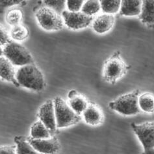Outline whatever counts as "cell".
Here are the masks:
<instances>
[{
    "label": "cell",
    "instance_id": "obj_19",
    "mask_svg": "<svg viewBox=\"0 0 154 154\" xmlns=\"http://www.w3.org/2000/svg\"><path fill=\"white\" fill-rule=\"evenodd\" d=\"M139 106L140 110L146 113H153L154 99L153 94L144 93L139 97Z\"/></svg>",
    "mask_w": 154,
    "mask_h": 154
},
{
    "label": "cell",
    "instance_id": "obj_10",
    "mask_svg": "<svg viewBox=\"0 0 154 154\" xmlns=\"http://www.w3.org/2000/svg\"><path fill=\"white\" fill-rule=\"evenodd\" d=\"M28 142L41 154H56L60 149V144L55 137L45 139H35L31 137L26 138Z\"/></svg>",
    "mask_w": 154,
    "mask_h": 154
},
{
    "label": "cell",
    "instance_id": "obj_23",
    "mask_svg": "<svg viewBox=\"0 0 154 154\" xmlns=\"http://www.w3.org/2000/svg\"><path fill=\"white\" fill-rule=\"evenodd\" d=\"M23 18V12L19 8H13L7 12L6 15L7 22L12 27L20 25Z\"/></svg>",
    "mask_w": 154,
    "mask_h": 154
},
{
    "label": "cell",
    "instance_id": "obj_27",
    "mask_svg": "<svg viewBox=\"0 0 154 154\" xmlns=\"http://www.w3.org/2000/svg\"><path fill=\"white\" fill-rule=\"evenodd\" d=\"M25 3L24 1H18V0H12V1H0V12H2V11L5 9V8L11 7L14 5H19Z\"/></svg>",
    "mask_w": 154,
    "mask_h": 154
},
{
    "label": "cell",
    "instance_id": "obj_25",
    "mask_svg": "<svg viewBox=\"0 0 154 154\" xmlns=\"http://www.w3.org/2000/svg\"><path fill=\"white\" fill-rule=\"evenodd\" d=\"M84 1H76V0H69L66 1V5L68 9V11L72 12H79L83 7Z\"/></svg>",
    "mask_w": 154,
    "mask_h": 154
},
{
    "label": "cell",
    "instance_id": "obj_4",
    "mask_svg": "<svg viewBox=\"0 0 154 154\" xmlns=\"http://www.w3.org/2000/svg\"><path fill=\"white\" fill-rule=\"evenodd\" d=\"M57 128H64L79 123L81 117L71 109L61 97H56L53 100Z\"/></svg>",
    "mask_w": 154,
    "mask_h": 154
},
{
    "label": "cell",
    "instance_id": "obj_6",
    "mask_svg": "<svg viewBox=\"0 0 154 154\" xmlns=\"http://www.w3.org/2000/svg\"><path fill=\"white\" fill-rule=\"evenodd\" d=\"M35 16L40 27L46 31H59L64 27L61 14L46 6L38 8Z\"/></svg>",
    "mask_w": 154,
    "mask_h": 154
},
{
    "label": "cell",
    "instance_id": "obj_2",
    "mask_svg": "<svg viewBox=\"0 0 154 154\" xmlns=\"http://www.w3.org/2000/svg\"><path fill=\"white\" fill-rule=\"evenodd\" d=\"M130 66L121 57L119 51L114 52L107 59L103 68V78L105 82L115 84L126 75Z\"/></svg>",
    "mask_w": 154,
    "mask_h": 154
},
{
    "label": "cell",
    "instance_id": "obj_28",
    "mask_svg": "<svg viewBox=\"0 0 154 154\" xmlns=\"http://www.w3.org/2000/svg\"><path fill=\"white\" fill-rule=\"evenodd\" d=\"M0 154H16V146H0Z\"/></svg>",
    "mask_w": 154,
    "mask_h": 154
},
{
    "label": "cell",
    "instance_id": "obj_11",
    "mask_svg": "<svg viewBox=\"0 0 154 154\" xmlns=\"http://www.w3.org/2000/svg\"><path fill=\"white\" fill-rule=\"evenodd\" d=\"M82 115L85 122L91 126L100 125L104 119V115L101 109L93 102H88L87 108Z\"/></svg>",
    "mask_w": 154,
    "mask_h": 154
},
{
    "label": "cell",
    "instance_id": "obj_24",
    "mask_svg": "<svg viewBox=\"0 0 154 154\" xmlns=\"http://www.w3.org/2000/svg\"><path fill=\"white\" fill-rule=\"evenodd\" d=\"M43 2L46 7L57 12L60 14H61L65 11L66 1H44Z\"/></svg>",
    "mask_w": 154,
    "mask_h": 154
},
{
    "label": "cell",
    "instance_id": "obj_5",
    "mask_svg": "<svg viewBox=\"0 0 154 154\" xmlns=\"http://www.w3.org/2000/svg\"><path fill=\"white\" fill-rule=\"evenodd\" d=\"M3 55L13 66L22 67L34 64V60L28 50L22 44L11 41L4 46Z\"/></svg>",
    "mask_w": 154,
    "mask_h": 154
},
{
    "label": "cell",
    "instance_id": "obj_21",
    "mask_svg": "<svg viewBox=\"0 0 154 154\" xmlns=\"http://www.w3.org/2000/svg\"><path fill=\"white\" fill-rule=\"evenodd\" d=\"M28 36V29L25 25L20 24L12 27L11 31V37L14 40L21 42L27 39Z\"/></svg>",
    "mask_w": 154,
    "mask_h": 154
},
{
    "label": "cell",
    "instance_id": "obj_3",
    "mask_svg": "<svg viewBox=\"0 0 154 154\" xmlns=\"http://www.w3.org/2000/svg\"><path fill=\"white\" fill-rule=\"evenodd\" d=\"M139 95V89L123 95L109 102V108L125 116L135 115L140 112L138 102Z\"/></svg>",
    "mask_w": 154,
    "mask_h": 154
},
{
    "label": "cell",
    "instance_id": "obj_12",
    "mask_svg": "<svg viewBox=\"0 0 154 154\" xmlns=\"http://www.w3.org/2000/svg\"><path fill=\"white\" fill-rule=\"evenodd\" d=\"M16 74L12 63L5 57H0V79L19 87L20 85L16 79Z\"/></svg>",
    "mask_w": 154,
    "mask_h": 154
},
{
    "label": "cell",
    "instance_id": "obj_26",
    "mask_svg": "<svg viewBox=\"0 0 154 154\" xmlns=\"http://www.w3.org/2000/svg\"><path fill=\"white\" fill-rule=\"evenodd\" d=\"M10 42V37L7 30L0 23V45L5 46Z\"/></svg>",
    "mask_w": 154,
    "mask_h": 154
},
{
    "label": "cell",
    "instance_id": "obj_15",
    "mask_svg": "<svg viewBox=\"0 0 154 154\" xmlns=\"http://www.w3.org/2000/svg\"><path fill=\"white\" fill-rule=\"evenodd\" d=\"M154 1H142V7L139 14L141 22L149 28H153L154 24Z\"/></svg>",
    "mask_w": 154,
    "mask_h": 154
},
{
    "label": "cell",
    "instance_id": "obj_18",
    "mask_svg": "<svg viewBox=\"0 0 154 154\" xmlns=\"http://www.w3.org/2000/svg\"><path fill=\"white\" fill-rule=\"evenodd\" d=\"M14 142L16 144V154H41L35 150L26 138L24 137L17 136L14 138Z\"/></svg>",
    "mask_w": 154,
    "mask_h": 154
},
{
    "label": "cell",
    "instance_id": "obj_22",
    "mask_svg": "<svg viewBox=\"0 0 154 154\" xmlns=\"http://www.w3.org/2000/svg\"><path fill=\"white\" fill-rule=\"evenodd\" d=\"M101 10L100 1H85L81 8V12L89 16H92L97 14Z\"/></svg>",
    "mask_w": 154,
    "mask_h": 154
},
{
    "label": "cell",
    "instance_id": "obj_7",
    "mask_svg": "<svg viewBox=\"0 0 154 154\" xmlns=\"http://www.w3.org/2000/svg\"><path fill=\"white\" fill-rule=\"evenodd\" d=\"M131 126L142 143L144 149L143 154H154L153 122H146L140 125L133 122Z\"/></svg>",
    "mask_w": 154,
    "mask_h": 154
},
{
    "label": "cell",
    "instance_id": "obj_8",
    "mask_svg": "<svg viewBox=\"0 0 154 154\" xmlns=\"http://www.w3.org/2000/svg\"><path fill=\"white\" fill-rule=\"evenodd\" d=\"M61 16L64 24L67 27L73 30H79L87 28L91 24L94 20L92 16H89L82 12H72L68 11H64Z\"/></svg>",
    "mask_w": 154,
    "mask_h": 154
},
{
    "label": "cell",
    "instance_id": "obj_9",
    "mask_svg": "<svg viewBox=\"0 0 154 154\" xmlns=\"http://www.w3.org/2000/svg\"><path fill=\"white\" fill-rule=\"evenodd\" d=\"M38 117L40 119L39 121L46 126L51 135L56 131L57 124L53 100H47L40 106L38 111Z\"/></svg>",
    "mask_w": 154,
    "mask_h": 154
},
{
    "label": "cell",
    "instance_id": "obj_14",
    "mask_svg": "<svg viewBox=\"0 0 154 154\" xmlns=\"http://www.w3.org/2000/svg\"><path fill=\"white\" fill-rule=\"evenodd\" d=\"M68 98L69 100L68 104L76 114L81 116L88 104L86 98L79 95V93L75 90H72L69 92Z\"/></svg>",
    "mask_w": 154,
    "mask_h": 154
},
{
    "label": "cell",
    "instance_id": "obj_17",
    "mask_svg": "<svg viewBox=\"0 0 154 154\" xmlns=\"http://www.w3.org/2000/svg\"><path fill=\"white\" fill-rule=\"evenodd\" d=\"M31 137L35 139H45L51 137L50 131L40 121L33 124L30 131Z\"/></svg>",
    "mask_w": 154,
    "mask_h": 154
},
{
    "label": "cell",
    "instance_id": "obj_29",
    "mask_svg": "<svg viewBox=\"0 0 154 154\" xmlns=\"http://www.w3.org/2000/svg\"><path fill=\"white\" fill-rule=\"evenodd\" d=\"M3 49L2 48L1 45H0V57H3Z\"/></svg>",
    "mask_w": 154,
    "mask_h": 154
},
{
    "label": "cell",
    "instance_id": "obj_1",
    "mask_svg": "<svg viewBox=\"0 0 154 154\" xmlns=\"http://www.w3.org/2000/svg\"><path fill=\"white\" fill-rule=\"evenodd\" d=\"M16 79L20 85L31 90L40 91L45 88L44 75L35 64L20 67L16 72Z\"/></svg>",
    "mask_w": 154,
    "mask_h": 154
},
{
    "label": "cell",
    "instance_id": "obj_16",
    "mask_svg": "<svg viewBox=\"0 0 154 154\" xmlns=\"http://www.w3.org/2000/svg\"><path fill=\"white\" fill-rule=\"evenodd\" d=\"M141 7H142V1L124 0V1H121L119 14L122 16H139Z\"/></svg>",
    "mask_w": 154,
    "mask_h": 154
},
{
    "label": "cell",
    "instance_id": "obj_20",
    "mask_svg": "<svg viewBox=\"0 0 154 154\" xmlns=\"http://www.w3.org/2000/svg\"><path fill=\"white\" fill-rule=\"evenodd\" d=\"M100 7L104 14H114L117 13L120 8L121 1H100Z\"/></svg>",
    "mask_w": 154,
    "mask_h": 154
},
{
    "label": "cell",
    "instance_id": "obj_13",
    "mask_svg": "<svg viewBox=\"0 0 154 154\" xmlns=\"http://www.w3.org/2000/svg\"><path fill=\"white\" fill-rule=\"evenodd\" d=\"M115 22V17L112 14H103L94 20L92 28L98 34L107 32L113 28Z\"/></svg>",
    "mask_w": 154,
    "mask_h": 154
}]
</instances>
